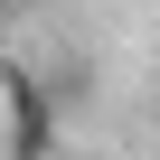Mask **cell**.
<instances>
[{
	"label": "cell",
	"instance_id": "6da1fadb",
	"mask_svg": "<svg viewBox=\"0 0 160 160\" xmlns=\"http://www.w3.org/2000/svg\"><path fill=\"white\" fill-rule=\"evenodd\" d=\"M0 104H10V160H57V85L0 47Z\"/></svg>",
	"mask_w": 160,
	"mask_h": 160
},
{
	"label": "cell",
	"instance_id": "7a4b0ae2",
	"mask_svg": "<svg viewBox=\"0 0 160 160\" xmlns=\"http://www.w3.org/2000/svg\"><path fill=\"white\" fill-rule=\"evenodd\" d=\"M0 10H10V19H19V10H47V0H0Z\"/></svg>",
	"mask_w": 160,
	"mask_h": 160
}]
</instances>
